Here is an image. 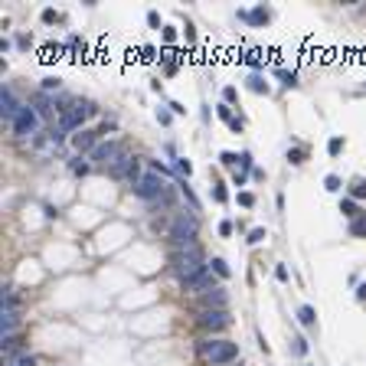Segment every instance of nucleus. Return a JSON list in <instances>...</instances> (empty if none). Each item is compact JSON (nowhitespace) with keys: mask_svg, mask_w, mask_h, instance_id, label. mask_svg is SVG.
<instances>
[{"mask_svg":"<svg viewBox=\"0 0 366 366\" xmlns=\"http://www.w3.org/2000/svg\"><path fill=\"white\" fill-rule=\"evenodd\" d=\"M209 268V262H206L203 248L193 245V248H173L170 252V271L180 278V285H186V281H193L196 275H203V271Z\"/></svg>","mask_w":366,"mask_h":366,"instance_id":"f257e3e1","label":"nucleus"},{"mask_svg":"<svg viewBox=\"0 0 366 366\" xmlns=\"http://www.w3.org/2000/svg\"><path fill=\"white\" fill-rule=\"evenodd\" d=\"M196 232H200L196 216H193V213H177V216L170 219L167 239H170L173 248H193V245H200V242H196Z\"/></svg>","mask_w":366,"mask_h":366,"instance_id":"f03ea898","label":"nucleus"},{"mask_svg":"<svg viewBox=\"0 0 366 366\" xmlns=\"http://www.w3.org/2000/svg\"><path fill=\"white\" fill-rule=\"evenodd\" d=\"M200 356L213 366H226L232 360H239V346L229 344V340H200Z\"/></svg>","mask_w":366,"mask_h":366,"instance_id":"7ed1b4c3","label":"nucleus"},{"mask_svg":"<svg viewBox=\"0 0 366 366\" xmlns=\"http://www.w3.org/2000/svg\"><path fill=\"white\" fill-rule=\"evenodd\" d=\"M131 190H134V196L138 200H147V203H154V200H163V196L170 193L167 186H163V180H161V173H141L138 180L131 183Z\"/></svg>","mask_w":366,"mask_h":366,"instance_id":"20e7f679","label":"nucleus"},{"mask_svg":"<svg viewBox=\"0 0 366 366\" xmlns=\"http://www.w3.org/2000/svg\"><path fill=\"white\" fill-rule=\"evenodd\" d=\"M124 151H128V147H124L121 141H98V147L88 154V161H98V163H108V167H111Z\"/></svg>","mask_w":366,"mask_h":366,"instance_id":"39448f33","label":"nucleus"},{"mask_svg":"<svg viewBox=\"0 0 366 366\" xmlns=\"http://www.w3.org/2000/svg\"><path fill=\"white\" fill-rule=\"evenodd\" d=\"M196 324L203 327V330H226L229 327V311H213V307H200L196 314Z\"/></svg>","mask_w":366,"mask_h":366,"instance_id":"423d86ee","label":"nucleus"},{"mask_svg":"<svg viewBox=\"0 0 366 366\" xmlns=\"http://www.w3.org/2000/svg\"><path fill=\"white\" fill-rule=\"evenodd\" d=\"M36 128H40V115L26 105L20 111V118L13 121V134H17V138H30V134H36Z\"/></svg>","mask_w":366,"mask_h":366,"instance_id":"0eeeda50","label":"nucleus"},{"mask_svg":"<svg viewBox=\"0 0 366 366\" xmlns=\"http://www.w3.org/2000/svg\"><path fill=\"white\" fill-rule=\"evenodd\" d=\"M23 108H26V105H20V102H17V95H13L7 85L0 88V115H3V121H10V124H13V121L20 118Z\"/></svg>","mask_w":366,"mask_h":366,"instance_id":"6e6552de","label":"nucleus"},{"mask_svg":"<svg viewBox=\"0 0 366 366\" xmlns=\"http://www.w3.org/2000/svg\"><path fill=\"white\" fill-rule=\"evenodd\" d=\"M108 173H111L115 180H118V177H131V183H134V180H138V157H131V154L124 151L118 161L108 167Z\"/></svg>","mask_w":366,"mask_h":366,"instance_id":"1a4fd4ad","label":"nucleus"},{"mask_svg":"<svg viewBox=\"0 0 366 366\" xmlns=\"http://www.w3.org/2000/svg\"><path fill=\"white\" fill-rule=\"evenodd\" d=\"M226 291L223 288H213V291H206V294H200V307H213V311H226Z\"/></svg>","mask_w":366,"mask_h":366,"instance_id":"9d476101","label":"nucleus"},{"mask_svg":"<svg viewBox=\"0 0 366 366\" xmlns=\"http://www.w3.org/2000/svg\"><path fill=\"white\" fill-rule=\"evenodd\" d=\"M216 285H213V271L206 268L203 275H196L193 281H186V285H183V291H193V294H206V291H213Z\"/></svg>","mask_w":366,"mask_h":366,"instance_id":"9b49d317","label":"nucleus"},{"mask_svg":"<svg viewBox=\"0 0 366 366\" xmlns=\"http://www.w3.org/2000/svg\"><path fill=\"white\" fill-rule=\"evenodd\" d=\"M17 324H20L17 311H0V337H10L17 330Z\"/></svg>","mask_w":366,"mask_h":366,"instance_id":"f8f14e48","label":"nucleus"},{"mask_svg":"<svg viewBox=\"0 0 366 366\" xmlns=\"http://www.w3.org/2000/svg\"><path fill=\"white\" fill-rule=\"evenodd\" d=\"M72 144H76V151H95L98 144H95V134H92V131H82V134H76V138H72Z\"/></svg>","mask_w":366,"mask_h":366,"instance_id":"ddd939ff","label":"nucleus"},{"mask_svg":"<svg viewBox=\"0 0 366 366\" xmlns=\"http://www.w3.org/2000/svg\"><path fill=\"white\" fill-rule=\"evenodd\" d=\"M340 213H344L346 219H360V206H356L353 196H344V200H340Z\"/></svg>","mask_w":366,"mask_h":366,"instance_id":"4468645a","label":"nucleus"},{"mask_svg":"<svg viewBox=\"0 0 366 366\" xmlns=\"http://www.w3.org/2000/svg\"><path fill=\"white\" fill-rule=\"evenodd\" d=\"M298 321L304 324V327H314V321H317V314H314L311 304H304V307H298Z\"/></svg>","mask_w":366,"mask_h":366,"instance_id":"2eb2a0df","label":"nucleus"},{"mask_svg":"<svg viewBox=\"0 0 366 366\" xmlns=\"http://www.w3.org/2000/svg\"><path fill=\"white\" fill-rule=\"evenodd\" d=\"M7 366H36V360H33L30 353H17V356L7 360Z\"/></svg>","mask_w":366,"mask_h":366,"instance_id":"dca6fc26","label":"nucleus"},{"mask_svg":"<svg viewBox=\"0 0 366 366\" xmlns=\"http://www.w3.org/2000/svg\"><path fill=\"white\" fill-rule=\"evenodd\" d=\"M248 88H252V92H259V95H262V92H268V82H265V79H262V76H252V79H248Z\"/></svg>","mask_w":366,"mask_h":366,"instance_id":"f3484780","label":"nucleus"},{"mask_svg":"<svg viewBox=\"0 0 366 366\" xmlns=\"http://www.w3.org/2000/svg\"><path fill=\"white\" fill-rule=\"evenodd\" d=\"M209 265H213V271L219 275V278H229V265H226V259H213Z\"/></svg>","mask_w":366,"mask_h":366,"instance_id":"a211bd4d","label":"nucleus"},{"mask_svg":"<svg viewBox=\"0 0 366 366\" xmlns=\"http://www.w3.org/2000/svg\"><path fill=\"white\" fill-rule=\"evenodd\" d=\"M242 17H248V20H252V23H268V13L262 10V7H255V10H252V13H242Z\"/></svg>","mask_w":366,"mask_h":366,"instance_id":"6ab92c4d","label":"nucleus"},{"mask_svg":"<svg viewBox=\"0 0 366 366\" xmlns=\"http://www.w3.org/2000/svg\"><path fill=\"white\" fill-rule=\"evenodd\" d=\"M350 232H353V236H366V216H360V219L350 223Z\"/></svg>","mask_w":366,"mask_h":366,"instance_id":"aec40b11","label":"nucleus"},{"mask_svg":"<svg viewBox=\"0 0 366 366\" xmlns=\"http://www.w3.org/2000/svg\"><path fill=\"white\" fill-rule=\"evenodd\" d=\"M304 157H307V151H304V147H294V151H288V161H291V163H304Z\"/></svg>","mask_w":366,"mask_h":366,"instance_id":"412c9836","label":"nucleus"},{"mask_svg":"<svg viewBox=\"0 0 366 366\" xmlns=\"http://www.w3.org/2000/svg\"><path fill=\"white\" fill-rule=\"evenodd\" d=\"M265 236H268V232H265V229H262V226H255V229H252V232H248V242H252V245H259V242H262V239H265Z\"/></svg>","mask_w":366,"mask_h":366,"instance_id":"4be33fe9","label":"nucleus"},{"mask_svg":"<svg viewBox=\"0 0 366 366\" xmlns=\"http://www.w3.org/2000/svg\"><path fill=\"white\" fill-rule=\"evenodd\" d=\"M177 170H180L183 177H190V173H193V163L186 161V157H177Z\"/></svg>","mask_w":366,"mask_h":366,"instance_id":"5701e85b","label":"nucleus"},{"mask_svg":"<svg viewBox=\"0 0 366 366\" xmlns=\"http://www.w3.org/2000/svg\"><path fill=\"white\" fill-rule=\"evenodd\" d=\"M324 186H327L330 193H337V190H340V177H334V173H330V177H324Z\"/></svg>","mask_w":366,"mask_h":366,"instance_id":"b1692460","label":"nucleus"},{"mask_svg":"<svg viewBox=\"0 0 366 366\" xmlns=\"http://www.w3.org/2000/svg\"><path fill=\"white\" fill-rule=\"evenodd\" d=\"M180 190H183V196L190 200V206H193V209H200V200H196V193H193V190H190V186H186V183H183Z\"/></svg>","mask_w":366,"mask_h":366,"instance_id":"393cba45","label":"nucleus"},{"mask_svg":"<svg viewBox=\"0 0 366 366\" xmlns=\"http://www.w3.org/2000/svg\"><path fill=\"white\" fill-rule=\"evenodd\" d=\"M219 161L226 163V167H236V163H239V157H236L232 151H223V154H219Z\"/></svg>","mask_w":366,"mask_h":366,"instance_id":"a878e982","label":"nucleus"},{"mask_svg":"<svg viewBox=\"0 0 366 366\" xmlns=\"http://www.w3.org/2000/svg\"><path fill=\"white\" fill-rule=\"evenodd\" d=\"M350 193H353V200H363V196H366V183L363 180L353 183V190H350Z\"/></svg>","mask_w":366,"mask_h":366,"instance_id":"bb28decb","label":"nucleus"},{"mask_svg":"<svg viewBox=\"0 0 366 366\" xmlns=\"http://www.w3.org/2000/svg\"><path fill=\"white\" fill-rule=\"evenodd\" d=\"M72 173H88V161H82V157L72 161Z\"/></svg>","mask_w":366,"mask_h":366,"instance_id":"cd10ccee","label":"nucleus"},{"mask_svg":"<svg viewBox=\"0 0 366 366\" xmlns=\"http://www.w3.org/2000/svg\"><path fill=\"white\" fill-rule=\"evenodd\" d=\"M278 79L285 85H294V72H288V69H278Z\"/></svg>","mask_w":366,"mask_h":366,"instance_id":"c85d7f7f","label":"nucleus"},{"mask_svg":"<svg viewBox=\"0 0 366 366\" xmlns=\"http://www.w3.org/2000/svg\"><path fill=\"white\" fill-rule=\"evenodd\" d=\"M340 147H344V141H340V138H330V144H327V151H330V154H340Z\"/></svg>","mask_w":366,"mask_h":366,"instance_id":"c756f323","label":"nucleus"},{"mask_svg":"<svg viewBox=\"0 0 366 366\" xmlns=\"http://www.w3.org/2000/svg\"><path fill=\"white\" fill-rule=\"evenodd\" d=\"M291 344H294V353H307V344H304L301 337H294V340H291Z\"/></svg>","mask_w":366,"mask_h":366,"instance_id":"7c9ffc66","label":"nucleus"},{"mask_svg":"<svg viewBox=\"0 0 366 366\" xmlns=\"http://www.w3.org/2000/svg\"><path fill=\"white\" fill-rule=\"evenodd\" d=\"M219 118H223V121H232V118H236V115L229 111V105H219Z\"/></svg>","mask_w":366,"mask_h":366,"instance_id":"2f4dec72","label":"nucleus"},{"mask_svg":"<svg viewBox=\"0 0 366 366\" xmlns=\"http://www.w3.org/2000/svg\"><path fill=\"white\" fill-rule=\"evenodd\" d=\"M43 88H46V92H53V88H59V79H53V76H49V79H43Z\"/></svg>","mask_w":366,"mask_h":366,"instance_id":"473e14b6","label":"nucleus"},{"mask_svg":"<svg viewBox=\"0 0 366 366\" xmlns=\"http://www.w3.org/2000/svg\"><path fill=\"white\" fill-rule=\"evenodd\" d=\"M163 40L173 43V40H177V30H173V26H163Z\"/></svg>","mask_w":366,"mask_h":366,"instance_id":"72a5a7b5","label":"nucleus"},{"mask_svg":"<svg viewBox=\"0 0 366 366\" xmlns=\"http://www.w3.org/2000/svg\"><path fill=\"white\" fill-rule=\"evenodd\" d=\"M229 232H232V223L223 219V223H219V236H229Z\"/></svg>","mask_w":366,"mask_h":366,"instance_id":"f704fd0d","label":"nucleus"},{"mask_svg":"<svg viewBox=\"0 0 366 366\" xmlns=\"http://www.w3.org/2000/svg\"><path fill=\"white\" fill-rule=\"evenodd\" d=\"M239 203H242V206H252V203H255V196H252V193H239Z\"/></svg>","mask_w":366,"mask_h":366,"instance_id":"c9c22d12","label":"nucleus"},{"mask_svg":"<svg viewBox=\"0 0 366 366\" xmlns=\"http://www.w3.org/2000/svg\"><path fill=\"white\" fill-rule=\"evenodd\" d=\"M147 23H151V26H161V17H157V10L147 13Z\"/></svg>","mask_w":366,"mask_h":366,"instance_id":"e433bc0d","label":"nucleus"},{"mask_svg":"<svg viewBox=\"0 0 366 366\" xmlns=\"http://www.w3.org/2000/svg\"><path fill=\"white\" fill-rule=\"evenodd\" d=\"M275 275H278V281H288V268H285V265H278V268H275Z\"/></svg>","mask_w":366,"mask_h":366,"instance_id":"4c0bfd02","label":"nucleus"},{"mask_svg":"<svg viewBox=\"0 0 366 366\" xmlns=\"http://www.w3.org/2000/svg\"><path fill=\"white\" fill-rule=\"evenodd\" d=\"M213 196L219 200V203H226V190H223V186H216V190H213Z\"/></svg>","mask_w":366,"mask_h":366,"instance_id":"58836bf2","label":"nucleus"},{"mask_svg":"<svg viewBox=\"0 0 366 366\" xmlns=\"http://www.w3.org/2000/svg\"><path fill=\"white\" fill-rule=\"evenodd\" d=\"M43 20H46V23H53V20H59V17H56V10H43Z\"/></svg>","mask_w":366,"mask_h":366,"instance_id":"ea45409f","label":"nucleus"},{"mask_svg":"<svg viewBox=\"0 0 366 366\" xmlns=\"http://www.w3.org/2000/svg\"><path fill=\"white\" fill-rule=\"evenodd\" d=\"M356 298H360V301H366V285H360V291H356Z\"/></svg>","mask_w":366,"mask_h":366,"instance_id":"a19ab883","label":"nucleus"}]
</instances>
